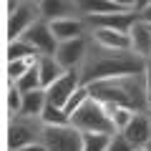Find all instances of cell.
Masks as SVG:
<instances>
[{"mask_svg": "<svg viewBox=\"0 0 151 151\" xmlns=\"http://www.w3.org/2000/svg\"><path fill=\"white\" fill-rule=\"evenodd\" d=\"M144 68H146V58L136 55L134 50H113V48H103V45L91 40L88 55L78 70H81V83L91 86L96 81H106V78L144 73Z\"/></svg>", "mask_w": 151, "mask_h": 151, "instance_id": "obj_1", "label": "cell"}, {"mask_svg": "<svg viewBox=\"0 0 151 151\" xmlns=\"http://www.w3.org/2000/svg\"><path fill=\"white\" fill-rule=\"evenodd\" d=\"M88 88H91V98L106 103V106L131 108L136 113H149L151 111V96H149V86H146L144 73H131V76L96 81Z\"/></svg>", "mask_w": 151, "mask_h": 151, "instance_id": "obj_2", "label": "cell"}, {"mask_svg": "<svg viewBox=\"0 0 151 151\" xmlns=\"http://www.w3.org/2000/svg\"><path fill=\"white\" fill-rule=\"evenodd\" d=\"M70 126H76L81 134H116L108 108L96 98H88L81 108L70 113Z\"/></svg>", "mask_w": 151, "mask_h": 151, "instance_id": "obj_3", "label": "cell"}, {"mask_svg": "<svg viewBox=\"0 0 151 151\" xmlns=\"http://www.w3.org/2000/svg\"><path fill=\"white\" fill-rule=\"evenodd\" d=\"M43 126H45L43 121L33 119V116H23V113L10 116L8 119V151L38 144L43 136Z\"/></svg>", "mask_w": 151, "mask_h": 151, "instance_id": "obj_4", "label": "cell"}, {"mask_svg": "<svg viewBox=\"0 0 151 151\" xmlns=\"http://www.w3.org/2000/svg\"><path fill=\"white\" fill-rule=\"evenodd\" d=\"M40 144L48 151H83V134L76 126H43Z\"/></svg>", "mask_w": 151, "mask_h": 151, "instance_id": "obj_5", "label": "cell"}, {"mask_svg": "<svg viewBox=\"0 0 151 151\" xmlns=\"http://www.w3.org/2000/svg\"><path fill=\"white\" fill-rule=\"evenodd\" d=\"M88 48H91V33L81 35V38H73V40H63L55 48V60L65 70H76L83 65V60L88 55Z\"/></svg>", "mask_w": 151, "mask_h": 151, "instance_id": "obj_6", "label": "cell"}, {"mask_svg": "<svg viewBox=\"0 0 151 151\" xmlns=\"http://www.w3.org/2000/svg\"><path fill=\"white\" fill-rule=\"evenodd\" d=\"M38 20H40L38 3H33V0L23 3L20 8H15L13 13H8V40H18V38H23Z\"/></svg>", "mask_w": 151, "mask_h": 151, "instance_id": "obj_7", "label": "cell"}, {"mask_svg": "<svg viewBox=\"0 0 151 151\" xmlns=\"http://www.w3.org/2000/svg\"><path fill=\"white\" fill-rule=\"evenodd\" d=\"M78 86H81V70H78V68H76V70H65L55 83H50V86L45 88L48 103L65 108V103L70 101V96L76 93V88H78Z\"/></svg>", "mask_w": 151, "mask_h": 151, "instance_id": "obj_8", "label": "cell"}, {"mask_svg": "<svg viewBox=\"0 0 151 151\" xmlns=\"http://www.w3.org/2000/svg\"><path fill=\"white\" fill-rule=\"evenodd\" d=\"M23 38H25L28 43L35 45V50H38L40 55H55L58 38L53 35V30H50V23H48V20H38Z\"/></svg>", "mask_w": 151, "mask_h": 151, "instance_id": "obj_9", "label": "cell"}, {"mask_svg": "<svg viewBox=\"0 0 151 151\" xmlns=\"http://www.w3.org/2000/svg\"><path fill=\"white\" fill-rule=\"evenodd\" d=\"M121 134L131 141L134 149H146L151 141V111L149 113H134V119L129 121Z\"/></svg>", "mask_w": 151, "mask_h": 151, "instance_id": "obj_10", "label": "cell"}, {"mask_svg": "<svg viewBox=\"0 0 151 151\" xmlns=\"http://www.w3.org/2000/svg\"><path fill=\"white\" fill-rule=\"evenodd\" d=\"M40 20H60V18H81L78 0H38Z\"/></svg>", "mask_w": 151, "mask_h": 151, "instance_id": "obj_11", "label": "cell"}, {"mask_svg": "<svg viewBox=\"0 0 151 151\" xmlns=\"http://www.w3.org/2000/svg\"><path fill=\"white\" fill-rule=\"evenodd\" d=\"M50 30L58 38V43H63V40H73V38L88 35L91 28H88V23L83 18H60V20L50 23Z\"/></svg>", "mask_w": 151, "mask_h": 151, "instance_id": "obj_12", "label": "cell"}, {"mask_svg": "<svg viewBox=\"0 0 151 151\" xmlns=\"http://www.w3.org/2000/svg\"><path fill=\"white\" fill-rule=\"evenodd\" d=\"M91 40L103 48H113V50H131V38L129 33L113 30V28H91Z\"/></svg>", "mask_w": 151, "mask_h": 151, "instance_id": "obj_13", "label": "cell"}, {"mask_svg": "<svg viewBox=\"0 0 151 151\" xmlns=\"http://www.w3.org/2000/svg\"><path fill=\"white\" fill-rule=\"evenodd\" d=\"M129 38H131V50L141 58H151V23L146 20H136L129 30Z\"/></svg>", "mask_w": 151, "mask_h": 151, "instance_id": "obj_14", "label": "cell"}, {"mask_svg": "<svg viewBox=\"0 0 151 151\" xmlns=\"http://www.w3.org/2000/svg\"><path fill=\"white\" fill-rule=\"evenodd\" d=\"M48 106V96H45V88H38V91H28L23 93V116H33V119H40Z\"/></svg>", "mask_w": 151, "mask_h": 151, "instance_id": "obj_15", "label": "cell"}, {"mask_svg": "<svg viewBox=\"0 0 151 151\" xmlns=\"http://www.w3.org/2000/svg\"><path fill=\"white\" fill-rule=\"evenodd\" d=\"M38 73H40V86L48 88L50 83H55L65 73V68L55 60V55H40L38 58Z\"/></svg>", "mask_w": 151, "mask_h": 151, "instance_id": "obj_16", "label": "cell"}, {"mask_svg": "<svg viewBox=\"0 0 151 151\" xmlns=\"http://www.w3.org/2000/svg\"><path fill=\"white\" fill-rule=\"evenodd\" d=\"M78 13H81V18H93V15L121 13V8L116 0H78Z\"/></svg>", "mask_w": 151, "mask_h": 151, "instance_id": "obj_17", "label": "cell"}, {"mask_svg": "<svg viewBox=\"0 0 151 151\" xmlns=\"http://www.w3.org/2000/svg\"><path fill=\"white\" fill-rule=\"evenodd\" d=\"M15 58H40V53L25 38H18V40H8V60H15Z\"/></svg>", "mask_w": 151, "mask_h": 151, "instance_id": "obj_18", "label": "cell"}, {"mask_svg": "<svg viewBox=\"0 0 151 151\" xmlns=\"http://www.w3.org/2000/svg\"><path fill=\"white\" fill-rule=\"evenodd\" d=\"M35 63H38V58H15V60H8V83H18Z\"/></svg>", "mask_w": 151, "mask_h": 151, "instance_id": "obj_19", "label": "cell"}, {"mask_svg": "<svg viewBox=\"0 0 151 151\" xmlns=\"http://www.w3.org/2000/svg\"><path fill=\"white\" fill-rule=\"evenodd\" d=\"M40 121H43L45 126H65V124H70V113L65 111V108H60V106L48 103L45 111H43V116H40Z\"/></svg>", "mask_w": 151, "mask_h": 151, "instance_id": "obj_20", "label": "cell"}, {"mask_svg": "<svg viewBox=\"0 0 151 151\" xmlns=\"http://www.w3.org/2000/svg\"><path fill=\"white\" fill-rule=\"evenodd\" d=\"M113 134H83V151H108Z\"/></svg>", "mask_w": 151, "mask_h": 151, "instance_id": "obj_21", "label": "cell"}, {"mask_svg": "<svg viewBox=\"0 0 151 151\" xmlns=\"http://www.w3.org/2000/svg\"><path fill=\"white\" fill-rule=\"evenodd\" d=\"M106 106V103H103ZM108 113H111V119H113V126H116V131H124L126 126H129V121L134 119V113L131 108H121V106H106Z\"/></svg>", "mask_w": 151, "mask_h": 151, "instance_id": "obj_22", "label": "cell"}, {"mask_svg": "<svg viewBox=\"0 0 151 151\" xmlns=\"http://www.w3.org/2000/svg\"><path fill=\"white\" fill-rule=\"evenodd\" d=\"M15 86L20 88L23 93H28V91H38V88H43V86H40V73H38V63L33 65V68L28 70L25 76H23V78H20L18 83H15Z\"/></svg>", "mask_w": 151, "mask_h": 151, "instance_id": "obj_23", "label": "cell"}, {"mask_svg": "<svg viewBox=\"0 0 151 151\" xmlns=\"http://www.w3.org/2000/svg\"><path fill=\"white\" fill-rule=\"evenodd\" d=\"M20 108H23V91L15 83H8V113L10 116H18Z\"/></svg>", "mask_w": 151, "mask_h": 151, "instance_id": "obj_24", "label": "cell"}, {"mask_svg": "<svg viewBox=\"0 0 151 151\" xmlns=\"http://www.w3.org/2000/svg\"><path fill=\"white\" fill-rule=\"evenodd\" d=\"M88 98H91V88H88V86H83V83H81V86L76 88V93L70 96V101L65 103V111H68V113H73L76 108H81L83 103L88 101Z\"/></svg>", "mask_w": 151, "mask_h": 151, "instance_id": "obj_25", "label": "cell"}, {"mask_svg": "<svg viewBox=\"0 0 151 151\" xmlns=\"http://www.w3.org/2000/svg\"><path fill=\"white\" fill-rule=\"evenodd\" d=\"M108 151H134V146H131V141L126 139L121 131H116V134L111 136V144H108Z\"/></svg>", "mask_w": 151, "mask_h": 151, "instance_id": "obj_26", "label": "cell"}, {"mask_svg": "<svg viewBox=\"0 0 151 151\" xmlns=\"http://www.w3.org/2000/svg\"><path fill=\"white\" fill-rule=\"evenodd\" d=\"M121 10H139V0H116Z\"/></svg>", "mask_w": 151, "mask_h": 151, "instance_id": "obj_27", "label": "cell"}, {"mask_svg": "<svg viewBox=\"0 0 151 151\" xmlns=\"http://www.w3.org/2000/svg\"><path fill=\"white\" fill-rule=\"evenodd\" d=\"M144 76H146V86H149V96H151V58H146V68H144Z\"/></svg>", "mask_w": 151, "mask_h": 151, "instance_id": "obj_28", "label": "cell"}, {"mask_svg": "<svg viewBox=\"0 0 151 151\" xmlns=\"http://www.w3.org/2000/svg\"><path fill=\"white\" fill-rule=\"evenodd\" d=\"M15 151H48V149H45V146L40 144V141H38V144H30V146H23V149H15Z\"/></svg>", "mask_w": 151, "mask_h": 151, "instance_id": "obj_29", "label": "cell"}, {"mask_svg": "<svg viewBox=\"0 0 151 151\" xmlns=\"http://www.w3.org/2000/svg\"><path fill=\"white\" fill-rule=\"evenodd\" d=\"M139 18H141V20H146V23H151V5H146L144 10H139Z\"/></svg>", "mask_w": 151, "mask_h": 151, "instance_id": "obj_30", "label": "cell"}, {"mask_svg": "<svg viewBox=\"0 0 151 151\" xmlns=\"http://www.w3.org/2000/svg\"><path fill=\"white\" fill-rule=\"evenodd\" d=\"M23 3H28V0H8V13H13L15 8H20Z\"/></svg>", "mask_w": 151, "mask_h": 151, "instance_id": "obj_31", "label": "cell"}, {"mask_svg": "<svg viewBox=\"0 0 151 151\" xmlns=\"http://www.w3.org/2000/svg\"><path fill=\"white\" fill-rule=\"evenodd\" d=\"M146 5H149V0H139V10H144Z\"/></svg>", "mask_w": 151, "mask_h": 151, "instance_id": "obj_32", "label": "cell"}, {"mask_svg": "<svg viewBox=\"0 0 151 151\" xmlns=\"http://www.w3.org/2000/svg\"><path fill=\"white\" fill-rule=\"evenodd\" d=\"M134 151H146V149H134Z\"/></svg>", "mask_w": 151, "mask_h": 151, "instance_id": "obj_33", "label": "cell"}, {"mask_svg": "<svg viewBox=\"0 0 151 151\" xmlns=\"http://www.w3.org/2000/svg\"><path fill=\"white\" fill-rule=\"evenodd\" d=\"M33 3H38V0H33Z\"/></svg>", "mask_w": 151, "mask_h": 151, "instance_id": "obj_34", "label": "cell"}]
</instances>
